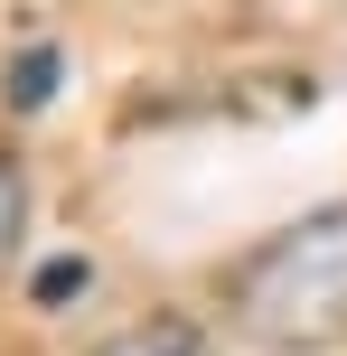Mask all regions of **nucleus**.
<instances>
[{
    "label": "nucleus",
    "instance_id": "nucleus-2",
    "mask_svg": "<svg viewBox=\"0 0 347 356\" xmlns=\"http://www.w3.org/2000/svg\"><path fill=\"white\" fill-rule=\"evenodd\" d=\"M94 356H207V328L188 309H160V319H131L122 338H104Z\"/></svg>",
    "mask_w": 347,
    "mask_h": 356
},
{
    "label": "nucleus",
    "instance_id": "nucleus-3",
    "mask_svg": "<svg viewBox=\"0 0 347 356\" xmlns=\"http://www.w3.org/2000/svg\"><path fill=\"white\" fill-rule=\"evenodd\" d=\"M19 225H29V178H19V160L0 150V263L19 253Z\"/></svg>",
    "mask_w": 347,
    "mask_h": 356
},
{
    "label": "nucleus",
    "instance_id": "nucleus-1",
    "mask_svg": "<svg viewBox=\"0 0 347 356\" xmlns=\"http://www.w3.org/2000/svg\"><path fill=\"white\" fill-rule=\"evenodd\" d=\"M225 319H235V338H254L273 356L347 347V197L282 225L273 244H254L225 272Z\"/></svg>",
    "mask_w": 347,
    "mask_h": 356
}]
</instances>
